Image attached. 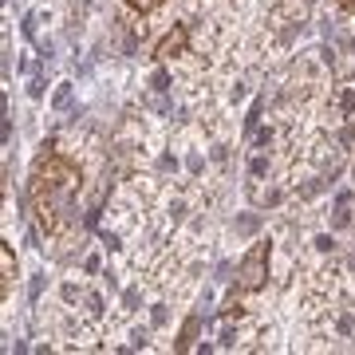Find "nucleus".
<instances>
[{"instance_id":"f257e3e1","label":"nucleus","mask_w":355,"mask_h":355,"mask_svg":"<svg viewBox=\"0 0 355 355\" xmlns=\"http://www.w3.org/2000/svg\"><path fill=\"white\" fill-rule=\"evenodd\" d=\"M83 186V174L71 158H64L60 150L44 146L32 166V182H28V202L36 209V221L48 237H60L76 221V193Z\"/></svg>"},{"instance_id":"f03ea898","label":"nucleus","mask_w":355,"mask_h":355,"mask_svg":"<svg viewBox=\"0 0 355 355\" xmlns=\"http://www.w3.org/2000/svg\"><path fill=\"white\" fill-rule=\"evenodd\" d=\"M268 257H272L268 241H257L245 253V261L237 265V280H233V300L237 296H253V292H261L268 284Z\"/></svg>"},{"instance_id":"7ed1b4c3","label":"nucleus","mask_w":355,"mask_h":355,"mask_svg":"<svg viewBox=\"0 0 355 355\" xmlns=\"http://www.w3.org/2000/svg\"><path fill=\"white\" fill-rule=\"evenodd\" d=\"M190 51V28L186 24H174L170 32H166L162 40H158V48H154V60H178V55H186Z\"/></svg>"},{"instance_id":"20e7f679","label":"nucleus","mask_w":355,"mask_h":355,"mask_svg":"<svg viewBox=\"0 0 355 355\" xmlns=\"http://www.w3.org/2000/svg\"><path fill=\"white\" fill-rule=\"evenodd\" d=\"M0 268H4V277H0V296L8 300V296H12V284H16V253H12V245L0 249Z\"/></svg>"},{"instance_id":"39448f33","label":"nucleus","mask_w":355,"mask_h":355,"mask_svg":"<svg viewBox=\"0 0 355 355\" xmlns=\"http://www.w3.org/2000/svg\"><path fill=\"white\" fill-rule=\"evenodd\" d=\"M166 0H127V8L130 12H139V16H146V12H154V8H162Z\"/></svg>"},{"instance_id":"423d86ee","label":"nucleus","mask_w":355,"mask_h":355,"mask_svg":"<svg viewBox=\"0 0 355 355\" xmlns=\"http://www.w3.org/2000/svg\"><path fill=\"white\" fill-rule=\"evenodd\" d=\"M67 99H71V83H60V91H55V107H67Z\"/></svg>"},{"instance_id":"0eeeda50","label":"nucleus","mask_w":355,"mask_h":355,"mask_svg":"<svg viewBox=\"0 0 355 355\" xmlns=\"http://www.w3.org/2000/svg\"><path fill=\"white\" fill-rule=\"evenodd\" d=\"M336 4H340L343 12H355V0H336Z\"/></svg>"}]
</instances>
